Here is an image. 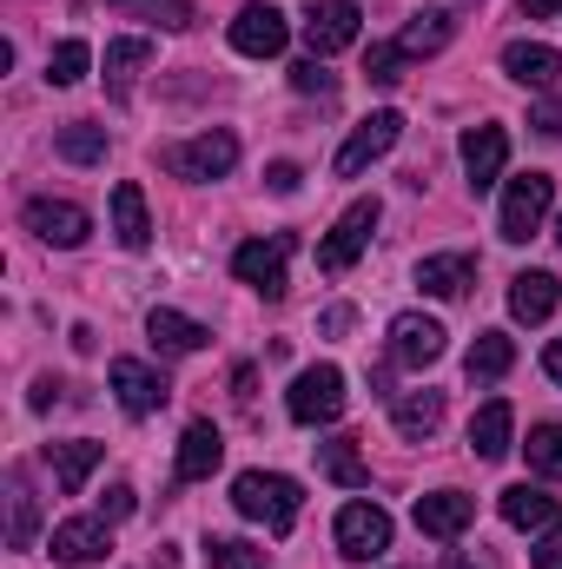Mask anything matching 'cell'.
Segmentation results:
<instances>
[{"label":"cell","mask_w":562,"mask_h":569,"mask_svg":"<svg viewBox=\"0 0 562 569\" xmlns=\"http://www.w3.org/2000/svg\"><path fill=\"white\" fill-rule=\"evenodd\" d=\"M140 67H152V40H140V33H127V40H107V87H113V93H127Z\"/></svg>","instance_id":"cell-31"},{"label":"cell","mask_w":562,"mask_h":569,"mask_svg":"<svg viewBox=\"0 0 562 569\" xmlns=\"http://www.w3.org/2000/svg\"><path fill=\"white\" fill-rule=\"evenodd\" d=\"M113 13H133V20H152L165 33H185L192 27V0H107Z\"/></svg>","instance_id":"cell-32"},{"label":"cell","mask_w":562,"mask_h":569,"mask_svg":"<svg viewBox=\"0 0 562 569\" xmlns=\"http://www.w3.org/2000/svg\"><path fill=\"white\" fill-rule=\"evenodd\" d=\"M556 7H562V0H523V13H530V20H550Z\"/></svg>","instance_id":"cell-45"},{"label":"cell","mask_w":562,"mask_h":569,"mask_svg":"<svg viewBox=\"0 0 562 569\" xmlns=\"http://www.w3.org/2000/svg\"><path fill=\"white\" fill-rule=\"evenodd\" d=\"M556 305H562L556 272H516V279H510V318H516V325H550Z\"/></svg>","instance_id":"cell-18"},{"label":"cell","mask_w":562,"mask_h":569,"mask_svg":"<svg viewBox=\"0 0 562 569\" xmlns=\"http://www.w3.org/2000/svg\"><path fill=\"white\" fill-rule=\"evenodd\" d=\"M291 87H298V93H318V100L338 93V80L324 73V60H298V67H291Z\"/></svg>","instance_id":"cell-38"},{"label":"cell","mask_w":562,"mask_h":569,"mask_svg":"<svg viewBox=\"0 0 562 569\" xmlns=\"http://www.w3.org/2000/svg\"><path fill=\"white\" fill-rule=\"evenodd\" d=\"M398 140H404V113H391V107H384V113H371L364 127H351V140L338 146V179H358L364 166H378Z\"/></svg>","instance_id":"cell-8"},{"label":"cell","mask_w":562,"mask_h":569,"mask_svg":"<svg viewBox=\"0 0 562 569\" xmlns=\"http://www.w3.org/2000/svg\"><path fill=\"white\" fill-rule=\"evenodd\" d=\"M418 530L423 537H436V543H456L470 523H476V497H463V490H430V497H418Z\"/></svg>","instance_id":"cell-15"},{"label":"cell","mask_w":562,"mask_h":569,"mask_svg":"<svg viewBox=\"0 0 562 569\" xmlns=\"http://www.w3.org/2000/svg\"><path fill=\"white\" fill-rule=\"evenodd\" d=\"M450 33H456V20H450L443 7H423V13H411V27L398 33V47H404V53H443Z\"/></svg>","instance_id":"cell-29"},{"label":"cell","mask_w":562,"mask_h":569,"mask_svg":"<svg viewBox=\"0 0 562 569\" xmlns=\"http://www.w3.org/2000/svg\"><path fill=\"white\" fill-rule=\"evenodd\" d=\"M338 550H344L351 563L384 557V550H391V517H384L378 503H344V510H338Z\"/></svg>","instance_id":"cell-12"},{"label":"cell","mask_w":562,"mask_h":569,"mask_svg":"<svg viewBox=\"0 0 562 569\" xmlns=\"http://www.w3.org/2000/svg\"><path fill=\"white\" fill-rule=\"evenodd\" d=\"M523 450H530V470H536V477H556L562 483V425H536Z\"/></svg>","instance_id":"cell-36"},{"label":"cell","mask_w":562,"mask_h":569,"mask_svg":"<svg viewBox=\"0 0 562 569\" xmlns=\"http://www.w3.org/2000/svg\"><path fill=\"white\" fill-rule=\"evenodd\" d=\"M53 152H60L67 166H107V127L73 120V127H60V133H53Z\"/></svg>","instance_id":"cell-30"},{"label":"cell","mask_w":562,"mask_h":569,"mask_svg":"<svg viewBox=\"0 0 562 569\" xmlns=\"http://www.w3.org/2000/svg\"><path fill=\"white\" fill-rule=\"evenodd\" d=\"M100 457H107V443H93V437H73V443H47L53 483H60L67 497H80V490H87V477L100 470Z\"/></svg>","instance_id":"cell-20"},{"label":"cell","mask_w":562,"mask_h":569,"mask_svg":"<svg viewBox=\"0 0 562 569\" xmlns=\"http://www.w3.org/2000/svg\"><path fill=\"white\" fill-rule=\"evenodd\" d=\"M404 60H411V53H404L398 40H371V53H364V73H371V87H398V80H404V73H398Z\"/></svg>","instance_id":"cell-37"},{"label":"cell","mask_w":562,"mask_h":569,"mask_svg":"<svg viewBox=\"0 0 562 569\" xmlns=\"http://www.w3.org/2000/svg\"><path fill=\"white\" fill-rule=\"evenodd\" d=\"M550 206H556V179H550V172H523V179H510V192H503L496 232H503L510 246H530V239L543 232Z\"/></svg>","instance_id":"cell-2"},{"label":"cell","mask_w":562,"mask_h":569,"mask_svg":"<svg viewBox=\"0 0 562 569\" xmlns=\"http://www.w3.org/2000/svg\"><path fill=\"white\" fill-rule=\"evenodd\" d=\"M510 365H516V345H510L503 331H476V345H470V358H463L470 385H496V378H510Z\"/></svg>","instance_id":"cell-27"},{"label":"cell","mask_w":562,"mask_h":569,"mask_svg":"<svg viewBox=\"0 0 562 569\" xmlns=\"http://www.w3.org/2000/svg\"><path fill=\"white\" fill-rule=\"evenodd\" d=\"M232 510L245 523H265L272 537H291V523L304 510V490L291 477H279V470H239L232 477Z\"/></svg>","instance_id":"cell-1"},{"label":"cell","mask_w":562,"mask_h":569,"mask_svg":"<svg viewBox=\"0 0 562 569\" xmlns=\"http://www.w3.org/2000/svg\"><path fill=\"white\" fill-rule=\"evenodd\" d=\"M27 232L40 239V246H60V252H73V246H87V232H93V219H87V206H73V199H27Z\"/></svg>","instance_id":"cell-7"},{"label":"cell","mask_w":562,"mask_h":569,"mask_svg":"<svg viewBox=\"0 0 562 569\" xmlns=\"http://www.w3.org/2000/svg\"><path fill=\"white\" fill-rule=\"evenodd\" d=\"M219 457H225V437L205 425H185V437H179V483H205L212 470H219Z\"/></svg>","instance_id":"cell-21"},{"label":"cell","mask_w":562,"mask_h":569,"mask_svg":"<svg viewBox=\"0 0 562 569\" xmlns=\"http://www.w3.org/2000/svg\"><path fill=\"white\" fill-rule=\"evenodd\" d=\"M351 325H358V311H351V305H331V311L318 318V331H324V338H344Z\"/></svg>","instance_id":"cell-43"},{"label":"cell","mask_w":562,"mask_h":569,"mask_svg":"<svg viewBox=\"0 0 562 569\" xmlns=\"http://www.w3.org/2000/svg\"><path fill=\"white\" fill-rule=\"evenodd\" d=\"M284 411H291V425H338V418H344V371H338V365L298 371Z\"/></svg>","instance_id":"cell-4"},{"label":"cell","mask_w":562,"mask_h":569,"mask_svg":"<svg viewBox=\"0 0 562 569\" xmlns=\"http://www.w3.org/2000/svg\"><path fill=\"white\" fill-rule=\"evenodd\" d=\"M378 219H384V206L378 199H351L344 212H338V226L318 239V272H351L358 259H364V246H371V232H378Z\"/></svg>","instance_id":"cell-3"},{"label":"cell","mask_w":562,"mask_h":569,"mask_svg":"<svg viewBox=\"0 0 562 569\" xmlns=\"http://www.w3.org/2000/svg\"><path fill=\"white\" fill-rule=\"evenodd\" d=\"M232 166H239V140H232L225 127H212V133H199V140L165 146V172H179V179H225Z\"/></svg>","instance_id":"cell-5"},{"label":"cell","mask_w":562,"mask_h":569,"mask_svg":"<svg viewBox=\"0 0 562 569\" xmlns=\"http://www.w3.org/2000/svg\"><path fill=\"white\" fill-rule=\"evenodd\" d=\"M47 550H53V563L87 569V563H100V557L113 550V523H107V517H67V523H53Z\"/></svg>","instance_id":"cell-10"},{"label":"cell","mask_w":562,"mask_h":569,"mask_svg":"<svg viewBox=\"0 0 562 569\" xmlns=\"http://www.w3.org/2000/svg\"><path fill=\"white\" fill-rule=\"evenodd\" d=\"M205 563L212 569H272L259 543H239V537H205Z\"/></svg>","instance_id":"cell-35"},{"label":"cell","mask_w":562,"mask_h":569,"mask_svg":"<svg viewBox=\"0 0 562 569\" xmlns=\"http://www.w3.org/2000/svg\"><path fill=\"white\" fill-rule=\"evenodd\" d=\"M556 246H562V219H556Z\"/></svg>","instance_id":"cell-47"},{"label":"cell","mask_w":562,"mask_h":569,"mask_svg":"<svg viewBox=\"0 0 562 569\" xmlns=\"http://www.w3.org/2000/svg\"><path fill=\"white\" fill-rule=\"evenodd\" d=\"M284 259H291V239H245L239 252H232V279L252 284L259 298H284Z\"/></svg>","instance_id":"cell-9"},{"label":"cell","mask_w":562,"mask_h":569,"mask_svg":"<svg viewBox=\"0 0 562 569\" xmlns=\"http://www.w3.org/2000/svg\"><path fill=\"white\" fill-rule=\"evenodd\" d=\"M358 27H364L358 0H311V13H304V47H311V60H331V53L358 47Z\"/></svg>","instance_id":"cell-6"},{"label":"cell","mask_w":562,"mask_h":569,"mask_svg":"<svg viewBox=\"0 0 562 569\" xmlns=\"http://www.w3.org/2000/svg\"><path fill=\"white\" fill-rule=\"evenodd\" d=\"M510 430H516V411H510L503 398H490V405L470 418V450H476L483 463H503V457H510Z\"/></svg>","instance_id":"cell-23"},{"label":"cell","mask_w":562,"mask_h":569,"mask_svg":"<svg viewBox=\"0 0 562 569\" xmlns=\"http://www.w3.org/2000/svg\"><path fill=\"white\" fill-rule=\"evenodd\" d=\"M456 152H463V179H470V192H490V186L503 179V159H510V133H503V127H470Z\"/></svg>","instance_id":"cell-16"},{"label":"cell","mask_w":562,"mask_h":569,"mask_svg":"<svg viewBox=\"0 0 562 569\" xmlns=\"http://www.w3.org/2000/svg\"><path fill=\"white\" fill-rule=\"evenodd\" d=\"M53 398H60V385H53V378H40V385H33V398H27V405H33V411H53Z\"/></svg>","instance_id":"cell-44"},{"label":"cell","mask_w":562,"mask_h":569,"mask_svg":"<svg viewBox=\"0 0 562 569\" xmlns=\"http://www.w3.org/2000/svg\"><path fill=\"white\" fill-rule=\"evenodd\" d=\"M418 284L430 298H463V291L476 284V259H470V252H436V259L418 266Z\"/></svg>","instance_id":"cell-25"},{"label":"cell","mask_w":562,"mask_h":569,"mask_svg":"<svg viewBox=\"0 0 562 569\" xmlns=\"http://www.w3.org/2000/svg\"><path fill=\"white\" fill-rule=\"evenodd\" d=\"M391 425H398V437H411V443L436 437V425H443V391H404L391 405Z\"/></svg>","instance_id":"cell-26"},{"label":"cell","mask_w":562,"mask_h":569,"mask_svg":"<svg viewBox=\"0 0 562 569\" xmlns=\"http://www.w3.org/2000/svg\"><path fill=\"white\" fill-rule=\"evenodd\" d=\"M503 73H510L516 87H530V93H550L556 73H562V53L543 47V40H510V47H503Z\"/></svg>","instance_id":"cell-17"},{"label":"cell","mask_w":562,"mask_h":569,"mask_svg":"<svg viewBox=\"0 0 562 569\" xmlns=\"http://www.w3.org/2000/svg\"><path fill=\"white\" fill-rule=\"evenodd\" d=\"M496 510H503L510 530H550V523H556V497L536 490V483H510V490L496 497Z\"/></svg>","instance_id":"cell-22"},{"label":"cell","mask_w":562,"mask_h":569,"mask_svg":"<svg viewBox=\"0 0 562 569\" xmlns=\"http://www.w3.org/2000/svg\"><path fill=\"white\" fill-rule=\"evenodd\" d=\"M543 371H550V378H556V385H562V338H556V345H550V351H543Z\"/></svg>","instance_id":"cell-46"},{"label":"cell","mask_w":562,"mask_h":569,"mask_svg":"<svg viewBox=\"0 0 562 569\" xmlns=\"http://www.w3.org/2000/svg\"><path fill=\"white\" fill-rule=\"evenodd\" d=\"M443 345H450V331H443L436 318H423V311H398V318H391V365L423 371V365L443 358Z\"/></svg>","instance_id":"cell-11"},{"label":"cell","mask_w":562,"mask_h":569,"mask_svg":"<svg viewBox=\"0 0 562 569\" xmlns=\"http://www.w3.org/2000/svg\"><path fill=\"white\" fill-rule=\"evenodd\" d=\"M530 133H536V140H562V107H550V100H543V107L530 113Z\"/></svg>","instance_id":"cell-41"},{"label":"cell","mask_w":562,"mask_h":569,"mask_svg":"<svg viewBox=\"0 0 562 569\" xmlns=\"http://www.w3.org/2000/svg\"><path fill=\"white\" fill-rule=\"evenodd\" d=\"M87 67H93V47H87V40H60V47L47 53V80H53V87H80Z\"/></svg>","instance_id":"cell-33"},{"label":"cell","mask_w":562,"mask_h":569,"mask_svg":"<svg viewBox=\"0 0 562 569\" xmlns=\"http://www.w3.org/2000/svg\"><path fill=\"white\" fill-rule=\"evenodd\" d=\"M107 378H113V398H120V411H127V418H152V411L172 398V391H165V378H159L152 365H140V358H113V371H107Z\"/></svg>","instance_id":"cell-14"},{"label":"cell","mask_w":562,"mask_h":569,"mask_svg":"<svg viewBox=\"0 0 562 569\" xmlns=\"http://www.w3.org/2000/svg\"><path fill=\"white\" fill-rule=\"evenodd\" d=\"M536 569H562V517L543 530V543H536V557H530Z\"/></svg>","instance_id":"cell-40"},{"label":"cell","mask_w":562,"mask_h":569,"mask_svg":"<svg viewBox=\"0 0 562 569\" xmlns=\"http://www.w3.org/2000/svg\"><path fill=\"white\" fill-rule=\"evenodd\" d=\"M284 40H291V27H284L279 7H265V0L239 7V20H232V47H239L245 60H272V53H284Z\"/></svg>","instance_id":"cell-13"},{"label":"cell","mask_w":562,"mask_h":569,"mask_svg":"<svg viewBox=\"0 0 562 569\" xmlns=\"http://www.w3.org/2000/svg\"><path fill=\"white\" fill-rule=\"evenodd\" d=\"M318 470H324L331 483H344V490H364V483H371V463L358 457V437H331V443H318Z\"/></svg>","instance_id":"cell-28"},{"label":"cell","mask_w":562,"mask_h":569,"mask_svg":"<svg viewBox=\"0 0 562 569\" xmlns=\"http://www.w3.org/2000/svg\"><path fill=\"white\" fill-rule=\"evenodd\" d=\"M7 510H13V530H7V543H13V550H27V543H33V523H40V510H33V490H27V477H20V470L7 477Z\"/></svg>","instance_id":"cell-34"},{"label":"cell","mask_w":562,"mask_h":569,"mask_svg":"<svg viewBox=\"0 0 562 569\" xmlns=\"http://www.w3.org/2000/svg\"><path fill=\"white\" fill-rule=\"evenodd\" d=\"M133 510H140V497H133V483H113V490L100 497V517H107V523H127Z\"/></svg>","instance_id":"cell-39"},{"label":"cell","mask_w":562,"mask_h":569,"mask_svg":"<svg viewBox=\"0 0 562 569\" xmlns=\"http://www.w3.org/2000/svg\"><path fill=\"white\" fill-rule=\"evenodd\" d=\"M145 338H152V351H165V358H192V351H205V345H212V331H205L199 318L165 311V305L145 318Z\"/></svg>","instance_id":"cell-19"},{"label":"cell","mask_w":562,"mask_h":569,"mask_svg":"<svg viewBox=\"0 0 562 569\" xmlns=\"http://www.w3.org/2000/svg\"><path fill=\"white\" fill-rule=\"evenodd\" d=\"M450 569H470V563H450Z\"/></svg>","instance_id":"cell-48"},{"label":"cell","mask_w":562,"mask_h":569,"mask_svg":"<svg viewBox=\"0 0 562 569\" xmlns=\"http://www.w3.org/2000/svg\"><path fill=\"white\" fill-rule=\"evenodd\" d=\"M113 239L127 246V252H145L152 246V219H145V192L133 179H120L113 186Z\"/></svg>","instance_id":"cell-24"},{"label":"cell","mask_w":562,"mask_h":569,"mask_svg":"<svg viewBox=\"0 0 562 569\" xmlns=\"http://www.w3.org/2000/svg\"><path fill=\"white\" fill-rule=\"evenodd\" d=\"M298 179H304V172H298L291 159H279V166H265V186H272L279 199H291V192H298Z\"/></svg>","instance_id":"cell-42"}]
</instances>
